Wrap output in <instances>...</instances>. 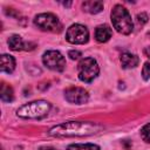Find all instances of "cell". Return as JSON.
I'll use <instances>...</instances> for the list:
<instances>
[{"mask_svg": "<svg viewBox=\"0 0 150 150\" xmlns=\"http://www.w3.org/2000/svg\"><path fill=\"white\" fill-rule=\"evenodd\" d=\"M103 127L94 122L69 121L54 125L49 129L48 134L54 137H83L91 136L100 132Z\"/></svg>", "mask_w": 150, "mask_h": 150, "instance_id": "1", "label": "cell"}, {"mask_svg": "<svg viewBox=\"0 0 150 150\" xmlns=\"http://www.w3.org/2000/svg\"><path fill=\"white\" fill-rule=\"evenodd\" d=\"M50 110V103L45 100L32 101L21 105L16 110V115L21 118H30V120H40L48 115Z\"/></svg>", "mask_w": 150, "mask_h": 150, "instance_id": "2", "label": "cell"}, {"mask_svg": "<svg viewBox=\"0 0 150 150\" xmlns=\"http://www.w3.org/2000/svg\"><path fill=\"white\" fill-rule=\"evenodd\" d=\"M110 16H111L112 26L118 33L128 35L132 32L134 23H132L130 14L125 7H123L122 5H115L114 8L111 9Z\"/></svg>", "mask_w": 150, "mask_h": 150, "instance_id": "3", "label": "cell"}, {"mask_svg": "<svg viewBox=\"0 0 150 150\" xmlns=\"http://www.w3.org/2000/svg\"><path fill=\"white\" fill-rule=\"evenodd\" d=\"M77 71H79V79L82 82L90 83L91 81H94V79L97 77L100 73V67L95 59L84 57V59H81V61L79 62Z\"/></svg>", "mask_w": 150, "mask_h": 150, "instance_id": "4", "label": "cell"}, {"mask_svg": "<svg viewBox=\"0 0 150 150\" xmlns=\"http://www.w3.org/2000/svg\"><path fill=\"white\" fill-rule=\"evenodd\" d=\"M34 25L43 32H60L62 25L53 13H41L34 18Z\"/></svg>", "mask_w": 150, "mask_h": 150, "instance_id": "5", "label": "cell"}, {"mask_svg": "<svg viewBox=\"0 0 150 150\" xmlns=\"http://www.w3.org/2000/svg\"><path fill=\"white\" fill-rule=\"evenodd\" d=\"M66 40L73 45H83L89 40V32L86 26L80 23L71 25L66 32Z\"/></svg>", "mask_w": 150, "mask_h": 150, "instance_id": "6", "label": "cell"}, {"mask_svg": "<svg viewBox=\"0 0 150 150\" xmlns=\"http://www.w3.org/2000/svg\"><path fill=\"white\" fill-rule=\"evenodd\" d=\"M43 64L54 71H63L66 67V59L59 50H47L42 55Z\"/></svg>", "mask_w": 150, "mask_h": 150, "instance_id": "7", "label": "cell"}, {"mask_svg": "<svg viewBox=\"0 0 150 150\" xmlns=\"http://www.w3.org/2000/svg\"><path fill=\"white\" fill-rule=\"evenodd\" d=\"M64 98L69 103L74 104H83L88 102L89 94L81 87H69L64 90Z\"/></svg>", "mask_w": 150, "mask_h": 150, "instance_id": "8", "label": "cell"}, {"mask_svg": "<svg viewBox=\"0 0 150 150\" xmlns=\"http://www.w3.org/2000/svg\"><path fill=\"white\" fill-rule=\"evenodd\" d=\"M8 46H9V49L12 50H15V52H19V50H32L35 48V45L32 43V42H25L22 40V38L20 35H12L9 36L8 39Z\"/></svg>", "mask_w": 150, "mask_h": 150, "instance_id": "9", "label": "cell"}, {"mask_svg": "<svg viewBox=\"0 0 150 150\" xmlns=\"http://www.w3.org/2000/svg\"><path fill=\"white\" fill-rule=\"evenodd\" d=\"M112 35V29L108 25H100L95 29V39L97 42H107Z\"/></svg>", "mask_w": 150, "mask_h": 150, "instance_id": "10", "label": "cell"}, {"mask_svg": "<svg viewBox=\"0 0 150 150\" xmlns=\"http://www.w3.org/2000/svg\"><path fill=\"white\" fill-rule=\"evenodd\" d=\"M15 69V60L12 55L2 54L0 56V70L2 73L11 74Z\"/></svg>", "mask_w": 150, "mask_h": 150, "instance_id": "11", "label": "cell"}, {"mask_svg": "<svg viewBox=\"0 0 150 150\" xmlns=\"http://www.w3.org/2000/svg\"><path fill=\"white\" fill-rule=\"evenodd\" d=\"M139 63V59L137 55L131 53H123L121 55V64L124 69H130L137 67Z\"/></svg>", "mask_w": 150, "mask_h": 150, "instance_id": "12", "label": "cell"}, {"mask_svg": "<svg viewBox=\"0 0 150 150\" xmlns=\"http://www.w3.org/2000/svg\"><path fill=\"white\" fill-rule=\"evenodd\" d=\"M82 8L84 12L90 14H97L103 9V2L97 0H88L82 2Z\"/></svg>", "mask_w": 150, "mask_h": 150, "instance_id": "13", "label": "cell"}, {"mask_svg": "<svg viewBox=\"0 0 150 150\" xmlns=\"http://www.w3.org/2000/svg\"><path fill=\"white\" fill-rule=\"evenodd\" d=\"M0 97L4 102H12L14 100L13 88L7 83H2L1 84V90H0Z\"/></svg>", "mask_w": 150, "mask_h": 150, "instance_id": "14", "label": "cell"}, {"mask_svg": "<svg viewBox=\"0 0 150 150\" xmlns=\"http://www.w3.org/2000/svg\"><path fill=\"white\" fill-rule=\"evenodd\" d=\"M67 150H101L98 145L91 144V143H84V144H70Z\"/></svg>", "mask_w": 150, "mask_h": 150, "instance_id": "15", "label": "cell"}, {"mask_svg": "<svg viewBox=\"0 0 150 150\" xmlns=\"http://www.w3.org/2000/svg\"><path fill=\"white\" fill-rule=\"evenodd\" d=\"M141 137L143 138L144 142L150 143V123L145 124V125L141 129Z\"/></svg>", "mask_w": 150, "mask_h": 150, "instance_id": "16", "label": "cell"}, {"mask_svg": "<svg viewBox=\"0 0 150 150\" xmlns=\"http://www.w3.org/2000/svg\"><path fill=\"white\" fill-rule=\"evenodd\" d=\"M142 77L145 81L150 79V61H148V62L144 63V66L142 68Z\"/></svg>", "mask_w": 150, "mask_h": 150, "instance_id": "17", "label": "cell"}, {"mask_svg": "<svg viewBox=\"0 0 150 150\" xmlns=\"http://www.w3.org/2000/svg\"><path fill=\"white\" fill-rule=\"evenodd\" d=\"M81 55H82V54H81L80 50H69V52H68V56H69L71 60H77V59H80Z\"/></svg>", "mask_w": 150, "mask_h": 150, "instance_id": "18", "label": "cell"}, {"mask_svg": "<svg viewBox=\"0 0 150 150\" xmlns=\"http://www.w3.org/2000/svg\"><path fill=\"white\" fill-rule=\"evenodd\" d=\"M137 21H138V23H141V25L148 22V15H146L145 13H141V14H138V15H137Z\"/></svg>", "mask_w": 150, "mask_h": 150, "instance_id": "19", "label": "cell"}, {"mask_svg": "<svg viewBox=\"0 0 150 150\" xmlns=\"http://www.w3.org/2000/svg\"><path fill=\"white\" fill-rule=\"evenodd\" d=\"M39 150H56V149L53 146H41Z\"/></svg>", "mask_w": 150, "mask_h": 150, "instance_id": "20", "label": "cell"}, {"mask_svg": "<svg viewBox=\"0 0 150 150\" xmlns=\"http://www.w3.org/2000/svg\"><path fill=\"white\" fill-rule=\"evenodd\" d=\"M144 54H145L148 57H150V47H146V48L144 49Z\"/></svg>", "mask_w": 150, "mask_h": 150, "instance_id": "21", "label": "cell"}]
</instances>
